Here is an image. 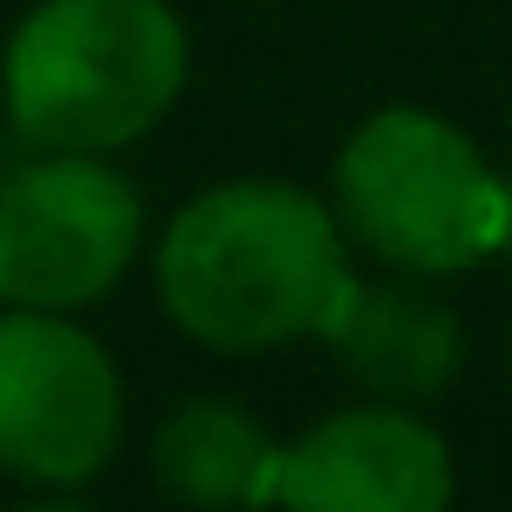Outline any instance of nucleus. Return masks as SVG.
<instances>
[{"instance_id":"6","label":"nucleus","mask_w":512,"mask_h":512,"mask_svg":"<svg viewBox=\"0 0 512 512\" xmlns=\"http://www.w3.org/2000/svg\"><path fill=\"white\" fill-rule=\"evenodd\" d=\"M281 512H449L456 456L449 442L393 400L337 407L302 442L281 449Z\"/></svg>"},{"instance_id":"2","label":"nucleus","mask_w":512,"mask_h":512,"mask_svg":"<svg viewBox=\"0 0 512 512\" xmlns=\"http://www.w3.org/2000/svg\"><path fill=\"white\" fill-rule=\"evenodd\" d=\"M190 78L169 0H43L8 36L0 99L43 155H113L141 141Z\"/></svg>"},{"instance_id":"1","label":"nucleus","mask_w":512,"mask_h":512,"mask_svg":"<svg viewBox=\"0 0 512 512\" xmlns=\"http://www.w3.org/2000/svg\"><path fill=\"white\" fill-rule=\"evenodd\" d=\"M344 281L351 239L337 211L274 176H239L190 197L155 246L162 309L211 351H274L316 337Z\"/></svg>"},{"instance_id":"3","label":"nucleus","mask_w":512,"mask_h":512,"mask_svg":"<svg viewBox=\"0 0 512 512\" xmlns=\"http://www.w3.org/2000/svg\"><path fill=\"white\" fill-rule=\"evenodd\" d=\"M330 211L351 246L393 274H463L505 246L512 183L491 176L477 141L428 106H386L337 148Z\"/></svg>"},{"instance_id":"5","label":"nucleus","mask_w":512,"mask_h":512,"mask_svg":"<svg viewBox=\"0 0 512 512\" xmlns=\"http://www.w3.org/2000/svg\"><path fill=\"white\" fill-rule=\"evenodd\" d=\"M127 421L120 372L64 309L0 316V470L29 484H85L113 463Z\"/></svg>"},{"instance_id":"9","label":"nucleus","mask_w":512,"mask_h":512,"mask_svg":"<svg viewBox=\"0 0 512 512\" xmlns=\"http://www.w3.org/2000/svg\"><path fill=\"white\" fill-rule=\"evenodd\" d=\"M22 512H85V505H22Z\"/></svg>"},{"instance_id":"4","label":"nucleus","mask_w":512,"mask_h":512,"mask_svg":"<svg viewBox=\"0 0 512 512\" xmlns=\"http://www.w3.org/2000/svg\"><path fill=\"white\" fill-rule=\"evenodd\" d=\"M141 190L106 155H43L0 190V302L92 309L141 253Z\"/></svg>"},{"instance_id":"8","label":"nucleus","mask_w":512,"mask_h":512,"mask_svg":"<svg viewBox=\"0 0 512 512\" xmlns=\"http://www.w3.org/2000/svg\"><path fill=\"white\" fill-rule=\"evenodd\" d=\"M148 456H155V484L176 505H197V512L274 505V484H281V442L239 400H183V407H169Z\"/></svg>"},{"instance_id":"7","label":"nucleus","mask_w":512,"mask_h":512,"mask_svg":"<svg viewBox=\"0 0 512 512\" xmlns=\"http://www.w3.org/2000/svg\"><path fill=\"white\" fill-rule=\"evenodd\" d=\"M337 358V372L365 400H435L456 365H463V323L442 295L421 288V274H386V281H344L337 309L316 330Z\"/></svg>"}]
</instances>
